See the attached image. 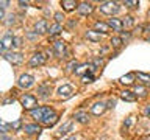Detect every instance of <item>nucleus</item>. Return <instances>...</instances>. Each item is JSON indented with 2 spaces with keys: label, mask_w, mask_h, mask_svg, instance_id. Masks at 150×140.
I'll use <instances>...</instances> for the list:
<instances>
[{
  "label": "nucleus",
  "mask_w": 150,
  "mask_h": 140,
  "mask_svg": "<svg viewBox=\"0 0 150 140\" xmlns=\"http://www.w3.org/2000/svg\"><path fill=\"white\" fill-rule=\"evenodd\" d=\"M100 11L106 16H112L119 11V3L117 2H102L100 3Z\"/></svg>",
  "instance_id": "1"
},
{
  "label": "nucleus",
  "mask_w": 150,
  "mask_h": 140,
  "mask_svg": "<svg viewBox=\"0 0 150 140\" xmlns=\"http://www.w3.org/2000/svg\"><path fill=\"white\" fill-rule=\"evenodd\" d=\"M53 109L52 107H49V106H42V107H38V109H33L31 111V117L33 118H36L38 121H42L47 117V114L49 112H52Z\"/></svg>",
  "instance_id": "2"
},
{
  "label": "nucleus",
  "mask_w": 150,
  "mask_h": 140,
  "mask_svg": "<svg viewBox=\"0 0 150 140\" xmlns=\"http://www.w3.org/2000/svg\"><path fill=\"white\" fill-rule=\"evenodd\" d=\"M21 104L25 107V109H31L33 111V107L38 104V100H36V97L30 95V93H23V95L21 97Z\"/></svg>",
  "instance_id": "3"
},
{
  "label": "nucleus",
  "mask_w": 150,
  "mask_h": 140,
  "mask_svg": "<svg viewBox=\"0 0 150 140\" xmlns=\"http://www.w3.org/2000/svg\"><path fill=\"white\" fill-rule=\"evenodd\" d=\"M33 83H35V78L31 76V75H28V73H23L19 76V87H22V89H30L33 86Z\"/></svg>",
  "instance_id": "4"
},
{
  "label": "nucleus",
  "mask_w": 150,
  "mask_h": 140,
  "mask_svg": "<svg viewBox=\"0 0 150 140\" xmlns=\"http://www.w3.org/2000/svg\"><path fill=\"white\" fill-rule=\"evenodd\" d=\"M72 93H74V89H72V86H69V84H64V86H61L58 89L59 98H64V100L70 98V97H72Z\"/></svg>",
  "instance_id": "5"
},
{
  "label": "nucleus",
  "mask_w": 150,
  "mask_h": 140,
  "mask_svg": "<svg viewBox=\"0 0 150 140\" xmlns=\"http://www.w3.org/2000/svg\"><path fill=\"white\" fill-rule=\"evenodd\" d=\"M78 13L81 14V16H89L92 11H94V6H92V3H88V2H83V3H80L78 5Z\"/></svg>",
  "instance_id": "6"
},
{
  "label": "nucleus",
  "mask_w": 150,
  "mask_h": 140,
  "mask_svg": "<svg viewBox=\"0 0 150 140\" xmlns=\"http://www.w3.org/2000/svg\"><path fill=\"white\" fill-rule=\"evenodd\" d=\"M53 51H55V55L58 56V58H63L64 53H66V44L63 41H56L53 44Z\"/></svg>",
  "instance_id": "7"
},
{
  "label": "nucleus",
  "mask_w": 150,
  "mask_h": 140,
  "mask_svg": "<svg viewBox=\"0 0 150 140\" xmlns=\"http://www.w3.org/2000/svg\"><path fill=\"white\" fill-rule=\"evenodd\" d=\"M44 62H45L44 53H35L31 56V59H30V65H33V67H36V65H42Z\"/></svg>",
  "instance_id": "8"
},
{
  "label": "nucleus",
  "mask_w": 150,
  "mask_h": 140,
  "mask_svg": "<svg viewBox=\"0 0 150 140\" xmlns=\"http://www.w3.org/2000/svg\"><path fill=\"white\" fill-rule=\"evenodd\" d=\"M3 56H5V59L9 61L11 64H21L22 61H23V58H22L21 53H5Z\"/></svg>",
  "instance_id": "9"
},
{
  "label": "nucleus",
  "mask_w": 150,
  "mask_h": 140,
  "mask_svg": "<svg viewBox=\"0 0 150 140\" xmlns=\"http://www.w3.org/2000/svg\"><path fill=\"white\" fill-rule=\"evenodd\" d=\"M56 121H58V115H56L55 111H52V112H49V114H47V117L41 121V123H44L45 126H53Z\"/></svg>",
  "instance_id": "10"
},
{
  "label": "nucleus",
  "mask_w": 150,
  "mask_h": 140,
  "mask_svg": "<svg viewBox=\"0 0 150 140\" xmlns=\"http://www.w3.org/2000/svg\"><path fill=\"white\" fill-rule=\"evenodd\" d=\"M50 90H52L50 83H44V84H41V86L38 87V95H39L41 98H47L49 93H50Z\"/></svg>",
  "instance_id": "11"
},
{
  "label": "nucleus",
  "mask_w": 150,
  "mask_h": 140,
  "mask_svg": "<svg viewBox=\"0 0 150 140\" xmlns=\"http://www.w3.org/2000/svg\"><path fill=\"white\" fill-rule=\"evenodd\" d=\"M106 104L105 103H96V104H92V107H91V114L92 115H102L103 112L106 111Z\"/></svg>",
  "instance_id": "12"
},
{
  "label": "nucleus",
  "mask_w": 150,
  "mask_h": 140,
  "mask_svg": "<svg viewBox=\"0 0 150 140\" xmlns=\"http://www.w3.org/2000/svg\"><path fill=\"white\" fill-rule=\"evenodd\" d=\"M13 45H14V37L8 33V34H5L3 39H2V51H6L9 47H13Z\"/></svg>",
  "instance_id": "13"
},
{
  "label": "nucleus",
  "mask_w": 150,
  "mask_h": 140,
  "mask_svg": "<svg viewBox=\"0 0 150 140\" xmlns=\"http://www.w3.org/2000/svg\"><path fill=\"white\" fill-rule=\"evenodd\" d=\"M108 27L112 28L114 31H122V28H124V23H122L120 19H116V17H112L108 20Z\"/></svg>",
  "instance_id": "14"
},
{
  "label": "nucleus",
  "mask_w": 150,
  "mask_h": 140,
  "mask_svg": "<svg viewBox=\"0 0 150 140\" xmlns=\"http://www.w3.org/2000/svg\"><path fill=\"white\" fill-rule=\"evenodd\" d=\"M35 31H36V34H42V33L49 31V28H47V20H45V19H41L39 22H36V23H35Z\"/></svg>",
  "instance_id": "15"
},
{
  "label": "nucleus",
  "mask_w": 150,
  "mask_h": 140,
  "mask_svg": "<svg viewBox=\"0 0 150 140\" xmlns=\"http://www.w3.org/2000/svg\"><path fill=\"white\" fill-rule=\"evenodd\" d=\"M61 6H63L64 11H72V9H75V6L78 8V5L75 0H63V2H61Z\"/></svg>",
  "instance_id": "16"
},
{
  "label": "nucleus",
  "mask_w": 150,
  "mask_h": 140,
  "mask_svg": "<svg viewBox=\"0 0 150 140\" xmlns=\"http://www.w3.org/2000/svg\"><path fill=\"white\" fill-rule=\"evenodd\" d=\"M86 37L89 41H92V42H100L102 39V34L98 31H94V30H88L86 31Z\"/></svg>",
  "instance_id": "17"
},
{
  "label": "nucleus",
  "mask_w": 150,
  "mask_h": 140,
  "mask_svg": "<svg viewBox=\"0 0 150 140\" xmlns=\"http://www.w3.org/2000/svg\"><path fill=\"white\" fill-rule=\"evenodd\" d=\"M75 120L78 121V123H88V120H89V115H88V112H83V111H80V112H77L75 114V117H74Z\"/></svg>",
  "instance_id": "18"
},
{
  "label": "nucleus",
  "mask_w": 150,
  "mask_h": 140,
  "mask_svg": "<svg viewBox=\"0 0 150 140\" xmlns=\"http://www.w3.org/2000/svg\"><path fill=\"white\" fill-rule=\"evenodd\" d=\"M134 76H136L134 73H127V75H124V76L119 79V81H120L122 84H127V86H130V84H133Z\"/></svg>",
  "instance_id": "19"
},
{
  "label": "nucleus",
  "mask_w": 150,
  "mask_h": 140,
  "mask_svg": "<svg viewBox=\"0 0 150 140\" xmlns=\"http://www.w3.org/2000/svg\"><path fill=\"white\" fill-rule=\"evenodd\" d=\"M120 98L124 101H136V95L133 92H130V90H124L120 93Z\"/></svg>",
  "instance_id": "20"
},
{
  "label": "nucleus",
  "mask_w": 150,
  "mask_h": 140,
  "mask_svg": "<svg viewBox=\"0 0 150 140\" xmlns=\"http://www.w3.org/2000/svg\"><path fill=\"white\" fill-rule=\"evenodd\" d=\"M96 30L102 34H105V33H108V30H110V27H108V23H103V22H96Z\"/></svg>",
  "instance_id": "21"
},
{
  "label": "nucleus",
  "mask_w": 150,
  "mask_h": 140,
  "mask_svg": "<svg viewBox=\"0 0 150 140\" xmlns=\"http://www.w3.org/2000/svg\"><path fill=\"white\" fill-rule=\"evenodd\" d=\"M23 129H25L27 134H36V132H39V131H41V128L38 125H25V128H23Z\"/></svg>",
  "instance_id": "22"
},
{
  "label": "nucleus",
  "mask_w": 150,
  "mask_h": 140,
  "mask_svg": "<svg viewBox=\"0 0 150 140\" xmlns=\"http://www.w3.org/2000/svg\"><path fill=\"white\" fill-rule=\"evenodd\" d=\"M49 33H50V36L59 34V33H61V25H59V23H53V25H50Z\"/></svg>",
  "instance_id": "23"
},
{
  "label": "nucleus",
  "mask_w": 150,
  "mask_h": 140,
  "mask_svg": "<svg viewBox=\"0 0 150 140\" xmlns=\"http://www.w3.org/2000/svg\"><path fill=\"white\" fill-rule=\"evenodd\" d=\"M136 75H138V79H141V83H144V84H150V75L142 73V72H138Z\"/></svg>",
  "instance_id": "24"
},
{
  "label": "nucleus",
  "mask_w": 150,
  "mask_h": 140,
  "mask_svg": "<svg viewBox=\"0 0 150 140\" xmlns=\"http://www.w3.org/2000/svg\"><path fill=\"white\" fill-rule=\"evenodd\" d=\"M122 23H124V27H125V28H130V27H133L134 20H133V17L127 16V17H124V19H122Z\"/></svg>",
  "instance_id": "25"
},
{
  "label": "nucleus",
  "mask_w": 150,
  "mask_h": 140,
  "mask_svg": "<svg viewBox=\"0 0 150 140\" xmlns=\"http://www.w3.org/2000/svg\"><path fill=\"white\" fill-rule=\"evenodd\" d=\"M70 128H72V121H67V123H64V125L59 128V134H61V135L66 134L67 131H70Z\"/></svg>",
  "instance_id": "26"
},
{
  "label": "nucleus",
  "mask_w": 150,
  "mask_h": 140,
  "mask_svg": "<svg viewBox=\"0 0 150 140\" xmlns=\"http://www.w3.org/2000/svg\"><path fill=\"white\" fill-rule=\"evenodd\" d=\"M124 5H125V6H128V8H136V6H139V2H138V0H125Z\"/></svg>",
  "instance_id": "27"
},
{
  "label": "nucleus",
  "mask_w": 150,
  "mask_h": 140,
  "mask_svg": "<svg viewBox=\"0 0 150 140\" xmlns=\"http://www.w3.org/2000/svg\"><path fill=\"white\" fill-rule=\"evenodd\" d=\"M111 45L114 47V48H119L122 45V39L120 37H111Z\"/></svg>",
  "instance_id": "28"
},
{
  "label": "nucleus",
  "mask_w": 150,
  "mask_h": 140,
  "mask_svg": "<svg viewBox=\"0 0 150 140\" xmlns=\"http://www.w3.org/2000/svg\"><path fill=\"white\" fill-rule=\"evenodd\" d=\"M89 67H91V65H88V64H81L77 70H75V73H77V75H83V73L86 72V70H88Z\"/></svg>",
  "instance_id": "29"
},
{
  "label": "nucleus",
  "mask_w": 150,
  "mask_h": 140,
  "mask_svg": "<svg viewBox=\"0 0 150 140\" xmlns=\"http://www.w3.org/2000/svg\"><path fill=\"white\" fill-rule=\"evenodd\" d=\"M53 17H55V22H56V23H59V25H61V22H63L64 19H66V17H64V14H61V13H55V16H53Z\"/></svg>",
  "instance_id": "30"
},
{
  "label": "nucleus",
  "mask_w": 150,
  "mask_h": 140,
  "mask_svg": "<svg viewBox=\"0 0 150 140\" xmlns=\"http://www.w3.org/2000/svg\"><path fill=\"white\" fill-rule=\"evenodd\" d=\"M92 79H94V76H92V75H83V76H81V81H83L84 84H88V83H92Z\"/></svg>",
  "instance_id": "31"
},
{
  "label": "nucleus",
  "mask_w": 150,
  "mask_h": 140,
  "mask_svg": "<svg viewBox=\"0 0 150 140\" xmlns=\"http://www.w3.org/2000/svg\"><path fill=\"white\" fill-rule=\"evenodd\" d=\"M134 93H139V95H145V89H144V87H141V86H139V87L136 86V87H134Z\"/></svg>",
  "instance_id": "32"
},
{
  "label": "nucleus",
  "mask_w": 150,
  "mask_h": 140,
  "mask_svg": "<svg viewBox=\"0 0 150 140\" xmlns=\"http://www.w3.org/2000/svg\"><path fill=\"white\" fill-rule=\"evenodd\" d=\"M21 125H22V123H21V120H16L14 123H11V128L17 131V129H21Z\"/></svg>",
  "instance_id": "33"
},
{
  "label": "nucleus",
  "mask_w": 150,
  "mask_h": 140,
  "mask_svg": "<svg viewBox=\"0 0 150 140\" xmlns=\"http://www.w3.org/2000/svg\"><path fill=\"white\" fill-rule=\"evenodd\" d=\"M22 45V39L21 37H14V47H21Z\"/></svg>",
  "instance_id": "34"
},
{
  "label": "nucleus",
  "mask_w": 150,
  "mask_h": 140,
  "mask_svg": "<svg viewBox=\"0 0 150 140\" xmlns=\"http://www.w3.org/2000/svg\"><path fill=\"white\" fill-rule=\"evenodd\" d=\"M0 125H2V134H5V132H6V129H8V125L5 123V121H2Z\"/></svg>",
  "instance_id": "35"
},
{
  "label": "nucleus",
  "mask_w": 150,
  "mask_h": 140,
  "mask_svg": "<svg viewBox=\"0 0 150 140\" xmlns=\"http://www.w3.org/2000/svg\"><path fill=\"white\" fill-rule=\"evenodd\" d=\"M102 64H103L102 58H100V59H98V58H96V59H94V65H102Z\"/></svg>",
  "instance_id": "36"
},
{
  "label": "nucleus",
  "mask_w": 150,
  "mask_h": 140,
  "mask_svg": "<svg viewBox=\"0 0 150 140\" xmlns=\"http://www.w3.org/2000/svg\"><path fill=\"white\" fill-rule=\"evenodd\" d=\"M75 65H77V62H75V61H72V62L67 65V70H72V67H75Z\"/></svg>",
  "instance_id": "37"
},
{
  "label": "nucleus",
  "mask_w": 150,
  "mask_h": 140,
  "mask_svg": "<svg viewBox=\"0 0 150 140\" xmlns=\"http://www.w3.org/2000/svg\"><path fill=\"white\" fill-rule=\"evenodd\" d=\"M19 5H21L22 8H27V6H28V2H23V0H21V2H19Z\"/></svg>",
  "instance_id": "38"
},
{
  "label": "nucleus",
  "mask_w": 150,
  "mask_h": 140,
  "mask_svg": "<svg viewBox=\"0 0 150 140\" xmlns=\"http://www.w3.org/2000/svg\"><path fill=\"white\" fill-rule=\"evenodd\" d=\"M144 114L147 115V117H150V104L147 106V109H145V112H144Z\"/></svg>",
  "instance_id": "39"
},
{
  "label": "nucleus",
  "mask_w": 150,
  "mask_h": 140,
  "mask_svg": "<svg viewBox=\"0 0 150 140\" xmlns=\"http://www.w3.org/2000/svg\"><path fill=\"white\" fill-rule=\"evenodd\" d=\"M11 101H14V98H8V100H5V104H8V103H11Z\"/></svg>",
  "instance_id": "40"
},
{
  "label": "nucleus",
  "mask_w": 150,
  "mask_h": 140,
  "mask_svg": "<svg viewBox=\"0 0 150 140\" xmlns=\"http://www.w3.org/2000/svg\"><path fill=\"white\" fill-rule=\"evenodd\" d=\"M2 140H11V139H8V137H6V135H5V134H2Z\"/></svg>",
  "instance_id": "41"
},
{
  "label": "nucleus",
  "mask_w": 150,
  "mask_h": 140,
  "mask_svg": "<svg viewBox=\"0 0 150 140\" xmlns=\"http://www.w3.org/2000/svg\"><path fill=\"white\" fill-rule=\"evenodd\" d=\"M67 140H77V139H75V137H70V139H67Z\"/></svg>",
  "instance_id": "42"
}]
</instances>
